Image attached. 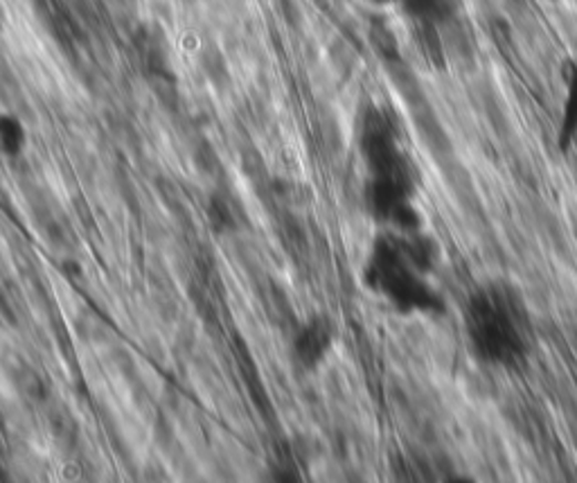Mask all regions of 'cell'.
<instances>
[{"instance_id": "3957f363", "label": "cell", "mask_w": 577, "mask_h": 483, "mask_svg": "<svg viewBox=\"0 0 577 483\" xmlns=\"http://www.w3.org/2000/svg\"><path fill=\"white\" fill-rule=\"evenodd\" d=\"M332 341H334L332 323L323 317H316L296 330L293 337L296 359L305 369H316L320 361L328 357Z\"/></svg>"}, {"instance_id": "5b68a950", "label": "cell", "mask_w": 577, "mask_h": 483, "mask_svg": "<svg viewBox=\"0 0 577 483\" xmlns=\"http://www.w3.org/2000/svg\"><path fill=\"white\" fill-rule=\"evenodd\" d=\"M25 150V132L17 117H0V152L6 156H19Z\"/></svg>"}, {"instance_id": "7a4b0ae2", "label": "cell", "mask_w": 577, "mask_h": 483, "mask_svg": "<svg viewBox=\"0 0 577 483\" xmlns=\"http://www.w3.org/2000/svg\"><path fill=\"white\" fill-rule=\"evenodd\" d=\"M365 280L400 312H437L442 308L437 291L424 278V265L398 239L377 242Z\"/></svg>"}, {"instance_id": "8992f818", "label": "cell", "mask_w": 577, "mask_h": 483, "mask_svg": "<svg viewBox=\"0 0 577 483\" xmlns=\"http://www.w3.org/2000/svg\"><path fill=\"white\" fill-rule=\"evenodd\" d=\"M208 217L213 222V226L217 230H230L235 226L233 222V215H230V208L224 199H213L210 206H208Z\"/></svg>"}, {"instance_id": "6da1fadb", "label": "cell", "mask_w": 577, "mask_h": 483, "mask_svg": "<svg viewBox=\"0 0 577 483\" xmlns=\"http://www.w3.org/2000/svg\"><path fill=\"white\" fill-rule=\"evenodd\" d=\"M465 328L474 352L494 367H517L533 346L524 298L505 282H487L470 296Z\"/></svg>"}, {"instance_id": "277c9868", "label": "cell", "mask_w": 577, "mask_h": 483, "mask_svg": "<svg viewBox=\"0 0 577 483\" xmlns=\"http://www.w3.org/2000/svg\"><path fill=\"white\" fill-rule=\"evenodd\" d=\"M577 134V66L568 80L566 89V102H564V115H561V130H559V145L566 150Z\"/></svg>"}]
</instances>
